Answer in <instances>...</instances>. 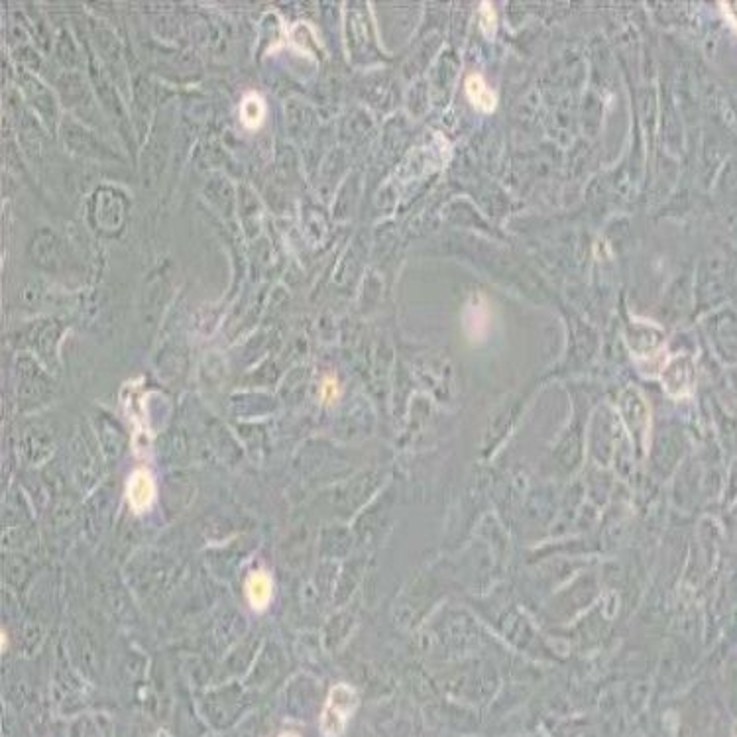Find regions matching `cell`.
Masks as SVG:
<instances>
[{
    "instance_id": "277c9868",
    "label": "cell",
    "mask_w": 737,
    "mask_h": 737,
    "mask_svg": "<svg viewBox=\"0 0 737 737\" xmlns=\"http://www.w3.org/2000/svg\"><path fill=\"white\" fill-rule=\"evenodd\" d=\"M128 504L136 513H146L156 500V482L148 470H136L126 484Z\"/></svg>"
},
{
    "instance_id": "5b68a950",
    "label": "cell",
    "mask_w": 737,
    "mask_h": 737,
    "mask_svg": "<svg viewBox=\"0 0 737 737\" xmlns=\"http://www.w3.org/2000/svg\"><path fill=\"white\" fill-rule=\"evenodd\" d=\"M464 91L470 101V105L480 113H494L498 107V95L496 91L486 83V79L480 73H472L464 81Z\"/></svg>"
},
{
    "instance_id": "6da1fadb",
    "label": "cell",
    "mask_w": 737,
    "mask_h": 737,
    "mask_svg": "<svg viewBox=\"0 0 737 737\" xmlns=\"http://www.w3.org/2000/svg\"><path fill=\"white\" fill-rule=\"evenodd\" d=\"M358 708V694L350 684L339 682L331 688L327 704L321 714L323 737H342L352 714Z\"/></svg>"
},
{
    "instance_id": "9c48e42d",
    "label": "cell",
    "mask_w": 737,
    "mask_h": 737,
    "mask_svg": "<svg viewBox=\"0 0 737 737\" xmlns=\"http://www.w3.org/2000/svg\"><path fill=\"white\" fill-rule=\"evenodd\" d=\"M480 28L484 30L486 36H494L496 28H498V14L494 4L490 2H482L480 4Z\"/></svg>"
},
{
    "instance_id": "30bf717a",
    "label": "cell",
    "mask_w": 737,
    "mask_h": 737,
    "mask_svg": "<svg viewBox=\"0 0 737 737\" xmlns=\"http://www.w3.org/2000/svg\"><path fill=\"white\" fill-rule=\"evenodd\" d=\"M339 397V384L335 378H327L323 384V399L333 403Z\"/></svg>"
},
{
    "instance_id": "8fae6325",
    "label": "cell",
    "mask_w": 737,
    "mask_h": 737,
    "mask_svg": "<svg viewBox=\"0 0 737 737\" xmlns=\"http://www.w3.org/2000/svg\"><path fill=\"white\" fill-rule=\"evenodd\" d=\"M720 6H722V8L726 10V16H728V18L732 20V24L736 26V30H737V10H736V6H734V2H722Z\"/></svg>"
},
{
    "instance_id": "7a4b0ae2",
    "label": "cell",
    "mask_w": 737,
    "mask_h": 737,
    "mask_svg": "<svg viewBox=\"0 0 737 737\" xmlns=\"http://www.w3.org/2000/svg\"><path fill=\"white\" fill-rule=\"evenodd\" d=\"M661 382L671 397L682 399L690 396L696 386V370L692 358L690 356L671 358L661 372Z\"/></svg>"
},
{
    "instance_id": "8992f818",
    "label": "cell",
    "mask_w": 737,
    "mask_h": 737,
    "mask_svg": "<svg viewBox=\"0 0 737 737\" xmlns=\"http://www.w3.org/2000/svg\"><path fill=\"white\" fill-rule=\"evenodd\" d=\"M464 327L470 341H484L490 335V307L484 299H476L470 303L464 315Z\"/></svg>"
},
{
    "instance_id": "ba28073f",
    "label": "cell",
    "mask_w": 737,
    "mask_h": 737,
    "mask_svg": "<svg viewBox=\"0 0 737 737\" xmlns=\"http://www.w3.org/2000/svg\"><path fill=\"white\" fill-rule=\"evenodd\" d=\"M264 116H266V103H264V99L258 93L246 95L244 101H242V105H240L242 124L246 128H250V130H256L264 122Z\"/></svg>"
},
{
    "instance_id": "3957f363",
    "label": "cell",
    "mask_w": 737,
    "mask_h": 737,
    "mask_svg": "<svg viewBox=\"0 0 737 737\" xmlns=\"http://www.w3.org/2000/svg\"><path fill=\"white\" fill-rule=\"evenodd\" d=\"M124 411L134 427V451L138 456H148L152 449V435L148 427L146 409L142 405V397L138 392H130V386L126 388V394L122 397Z\"/></svg>"
},
{
    "instance_id": "7c38bea8",
    "label": "cell",
    "mask_w": 737,
    "mask_h": 737,
    "mask_svg": "<svg viewBox=\"0 0 737 737\" xmlns=\"http://www.w3.org/2000/svg\"><path fill=\"white\" fill-rule=\"evenodd\" d=\"M280 737H301L297 736V734H293V732H287V734H282Z\"/></svg>"
},
{
    "instance_id": "52a82bcc",
    "label": "cell",
    "mask_w": 737,
    "mask_h": 737,
    "mask_svg": "<svg viewBox=\"0 0 737 737\" xmlns=\"http://www.w3.org/2000/svg\"><path fill=\"white\" fill-rule=\"evenodd\" d=\"M274 594V582L272 576L264 570H256L250 574L246 582V598L254 610L268 608Z\"/></svg>"
}]
</instances>
